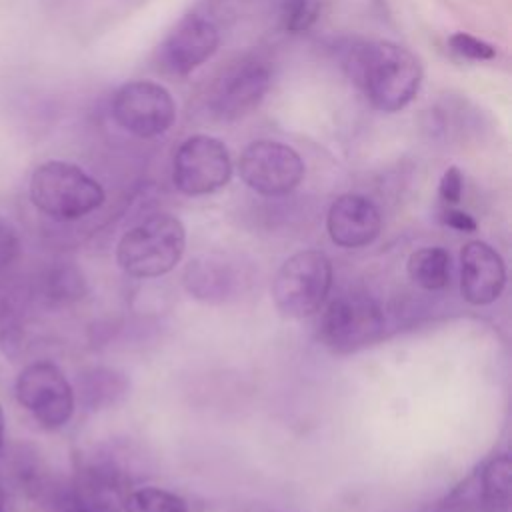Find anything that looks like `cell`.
<instances>
[{
  "label": "cell",
  "mask_w": 512,
  "mask_h": 512,
  "mask_svg": "<svg viewBox=\"0 0 512 512\" xmlns=\"http://www.w3.org/2000/svg\"><path fill=\"white\" fill-rule=\"evenodd\" d=\"M346 70L366 100L380 112L406 108L422 84L418 58L408 48L388 40L354 46L346 58Z\"/></svg>",
  "instance_id": "obj_1"
},
{
  "label": "cell",
  "mask_w": 512,
  "mask_h": 512,
  "mask_svg": "<svg viewBox=\"0 0 512 512\" xmlns=\"http://www.w3.org/2000/svg\"><path fill=\"white\" fill-rule=\"evenodd\" d=\"M184 248V224L172 214H152L120 238L116 260L128 276L156 278L180 262Z\"/></svg>",
  "instance_id": "obj_2"
},
{
  "label": "cell",
  "mask_w": 512,
  "mask_h": 512,
  "mask_svg": "<svg viewBox=\"0 0 512 512\" xmlns=\"http://www.w3.org/2000/svg\"><path fill=\"white\" fill-rule=\"evenodd\" d=\"M30 200L50 218L78 220L104 204V188L80 166L48 160L30 176Z\"/></svg>",
  "instance_id": "obj_3"
},
{
  "label": "cell",
  "mask_w": 512,
  "mask_h": 512,
  "mask_svg": "<svg viewBox=\"0 0 512 512\" xmlns=\"http://www.w3.org/2000/svg\"><path fill=\"white\" fill-rule=\"evenodd\" d=\"M332 288V262L320 250L290 256L272 280L276 308L288 318H304L320 310Z\"/></svg>",
  "instance_id": "obj_4"
},
{
  "label": "cell",
  "mask_w": 512,
  "mask_h": 512,
  "mask_svg": "<svg viewBox=\"0 0 512 512\" xmlns=\"http://www.w3.org/2000/svg\"><path fill=\"white\" fill-rule=\"evenodd\" d=\"M384 332L382 306L364 292H346L336 296L320 320L322 342L338 352L348 354L376 342Z\"/></svg>",
  "instance_id": "obj_5"
},
{
  "label": "cell",
  "mask_w": 512,
  "mask_h": 512,
  "mask_svg": "<svg viewBox=\"0 0 512 512\" xmlns=\"http://www.w3.org/2000/svg\"><path fill=\"white\" fill-rule=\"evenodd\" d=\"M16 400L48 430H58L74 414V390L64 372L48 360L24 366L14 384Z\"/></svg>",
  "instance_id": "obj_6"
},
{
  "label": "cell",
  "mask_w": 512,
  "mask_h": 512,
  "mask_svg": "<svg viewBox=\"0 0 512 512\" xmlns=\"http://www.w3.org/2000/svg\"><path fill=\"white\" fill-rule=\"evenodd\" d=\"M232 176L230 152L222 140L208 134L186 138L172 160L174 186L186 196H204L220 190Z\"/></svg>",
  "instance_id": "obj_7"
},
{
  "label": "cell",
  "mask_w": 512,
  "mask_h": 512,
  "mask_svg": "<svg viewBox=\"0 0 512 512\" xmlns=\"http://www.w3.org/2000/svg\"><path fill=\"white\" fill-rule=\"evenodd\" d=\"M114 120L138 138H154L174 124L176 104L172 94L152 80L122 84L112 98Z\"/></svg>",
  "instance_id": "obj_8"
},
{
  "label": "cell",
  "mask_w": 512,
  "mask_h": 512,
  "mask_svg": "<svg viewBox=\"0 0 512 512\" xmlns=\"http://www.w3.org/2000/svg\"><path fill=\"white\" fill-rule=\"evenodd\" d=\"M242 182L262 196H284L304 178V162L288 144L274 140L252 142L238 160Z\"/></svg>",
  "instance_id": "obj_9"
},
{
  "label": "cell",
  "mask_w": 512,
  "mask_h": 512,
  "mask_svg": "<svg viewBox=\"0 0 512 512\" xmlns=\"http://www.w3.org/2000/svg\"><path fill=\"white\" fill-rule=\"evenodd\" d=\"M272 84L270 66L256 58L240 60L230 66L216 82L212 110L224 120H236L254 110Z\"/></svg>",
  "instance_id": "obj_10"
},
{
  "label": "cell",
  "mask_w": 512,
  "mask_h": 512,
  "mask_svg": "<svg viewBox=\"0 0 512 512\" xmlns=\"http://www.w3.org/2000/svg\"><path fill=\"white\" fill-rule=\"evenodd\" d=\"M218 28L202 16L190 14L170 32L160 46V60L172 74L186 76L204 64L218 48Z\"/></svg>",
  "instance_id": "obj_11"
},
{
  "label": "cell",
  "mask_w": 512,
  "mask_h": 512,
  "mask_svg": "<svg viewBox=\"0 0 512 512\" xmlns=\"http://www.w3.org/2000/svg\"><path fill=\"white\" fill-rule=\"evenodd\" d=\"M460 292L474 306L492 304L504 290L506 266L496 248L482 240H470L460 250Z\"/></svg>",
  "instance_id": "obj_12"
},
{
  "label": "cell",
  "mask_w": 512,
  "mask_h": 512,
  "mask_svg": "<svg viewBox=\"0 0 512 512\" xmlns=\"http://www.w3.org/2000/svg\"><path fill=\"white\" fill-rule=\"evenodd\" d=\"M326 228L336 246L362 248L380 236L382 216L370 198L362 194H342L330 204Z\"/></svg>",
  "instance_id": "obj_13"
},
{
  "label": "cell",
  "mask_w": 512,
  "mask_h": 512,
  "mask_svg": "<svg viewBox=\"0 0 512 512\" xmlns=\"http://www.w3.org/2000/svg\"><path fill=\"white\" fill-rule=\"evenodd\" d=\"M68 504L82 512H120L124 504L120 470L112 462H90L78 472Z\"/></svg>",
  "instance_id": "obj_14"
},
{
  "label": "cell",
  "mask_w": 512,
  "mask_h": 512,
  "mask_svg": "<svg viewBox=\"0 0 512 512\" xmlns=\"http://www.w3.org/2000/svg\"><path fill=\"white\" fill-rule=\"evenodd\" d=\"M184 286L198 300L220 302L232 292L234 272L218 256H198L184 270Z\"/></svg>",
  "instance_id": "obj_15"
},
{
  "label": "cell",
  "mask_w": 512,
  "mask_h": 512,
  "mask_svg": "<svg viewBox=\"0 0 512 512\" xmlns=\"http://www.w3.org/2000/svg\"><path fill=\"white\" fill-rule=\"evenodd\" d=\"M130 390V380L116 368H90L80 378L82 402L92 410H102L118 404Z\"/></svg>",
  "instance_id": "obj_16"
},
{
  "label": "cell",
  "mask_w": 512,
  "mask_h": 512,
  "mask_svg": "<svg viewBox=\"0 0 512 512\" xmlns=\"http://www.w3.org/2000/svg\"><path fill=\"white\" fill-rule=\"evenodd\" d=\"M512 462L508 454L492 456L478 476V498L486 512H508Z\"/></svg>",
  "instance_id": "obj_17"
},
{
  "label": "cell",
  "mask_w": 512,
  "mask_h": 512,
  "mask_svg": "<svg viewBox=\"0 0 512 512\" xmlns=\"http://www.w3.org/2000/svg\"><path fill=\"white\" fill-rule=\"evenodd\" d=\"M408 276L424 290H442L450 282L452 260L448 250L440 246H426L410 254Z\"/></svg>",
  "instance_id": "obj_18"
},
{
  "label": "cell",
  "mask_w": 512,
  "mask_h": 512,
  "mask_svg": "<svg viewBox=\"0 0 512 512\" xmlns=\"http://www.w3.org/2000/svg\"><path fill=\"white\" fill-rule=\"evenodd\" d=\"M124 512H188L184 498L178 494L158 488L144 486L124 496Z\"/></svg>",
  "instance_id": "obj_19"
},
{
  "label": "cell",
  "mask_w": 512,
  "mask_h": 512,
  "mask_svg": "<svg viewBox=\"0 0 512 512\" xmlns=\"http://www.w3.org/2000/svg\"><path fill=\"white\" fill-rule=\"evenodd\" d=\"M320 14L318 0H282L280 18L282 26L288 32H304L308 30Z\"/></svg>",
  "instance_id": "obj_20"
},
{
  "label": "cell",
  "mask_w": 512,
  "mask_h": 512,
  "mask_svg": "<svg viewBox=\"0 0 512 512\" xmlns=\"http://www.w3.org/2000/svg\"><path fill=\"white\" fill-rule=\"evenodd\" d=\"M46 294L54 300L76 298L82 294V276L70 266L52 270L46 278Z\"/></svg>",
  "instance_id": "obj_21"
},
{
  "label": "cell",
  "mask_w": 512,
  "mask_h": 512,
  "mask_svg": "<svg viewBox=\"0 0 512 512\" xmlns=\"http://www.w3.org/2000/svg\"><path fill=\"white\" fill-rule=\"evenodd\" d=\"M450 48L468 60H492L496 56V48L476 36H470L466 32H456L448 38Z\"/></svg>",
  "instance_id": "obj_22"
},
{
  "label": "cell",
  "mask_w": 512,
  "mask_h": 512,
  "mask_svg": "<svg viewBox=\"0 0 512 512\" xmlns=\"http://www.w3.org/2000/svg\"><path fill=\"white\" fill-rule=\"evenodd\" d=\"M462 188H464L462 172H460L456 166H450V168L442 174V180H440V186H438L440 198H442L446 204H458L460 198H462Z\"/></svg>",
  "instance_id": "obj_23"
},
{
  "label": "cell",
  "mask_w": 512,
  "mask_h": 512,
  "mask_svg": "<svg viewBox=\"0 0 512 512\" xmlns=\"http://www.w3.org/2000/svg\"><path fill=\"white\" fill-rule=\"evenodd\" d=\"M18 254V238L8 224L0 220V272L14 260Z\"/></svg>",
  "instance_id": "obj_24"
},
{
  "label": "cell",
  "mask_w": 512,
  "mask_h": 512,
  "mask_svg": "<svg viewBox=\"0 0 512 512\" xmlns=\"http://www.w3.org/2000/svg\"><path fill=\"white\" fill-rule=\"evenodd\" d=\"M442 222L460 232H474L478 228L476 220L468 212L458 210V208H446L442 212Z\"/></svg>",
  "instance_id": "obj_25"
},
{
  "label": "cell",
  "mask_w": 512,
  "mask_h": 512,
  "mask_svg": "<svg viewBox=\"0 0 512 512\" xmlns=\"http://www.w3.org/2000/svg\"><path fill=\"white\" fill-rule=\"evenodd\" d=\"M444 512H486L482 508V504L472 506V502H458V504H450Z\"/></svg>",
  "instance_id": "obj_26"
},
{
  "label": "cell",
  "mask_w": 512,
  "mask_h": 512,
  "mask_svg": "<svg viewBox=\"0 0 512 512\" xmlns=\"http://www.w3.org/2000/svg\"><path fill=\"white\" fill-rule=\"evenodd\" d=\"M4 446H6V416H4V408L0 404V456L4 454Z\"/></svg>",
  "instance_id": "obj_27"
},
{
  "label": "cell",
  "mask_w": 512,
  "mask_h": 512,
  "mask_svg": "<svg viewBox=\"0 0 512 512\" xmlns=\"http://www.w3.org/2000/svg\"><path fill=\"white\" fill-rule=\"evenodd\" d=\"M0 512H6V494L2 486H0Z\"/></svg>",
  "instance_id": "obj_28"
}]
</instances>
